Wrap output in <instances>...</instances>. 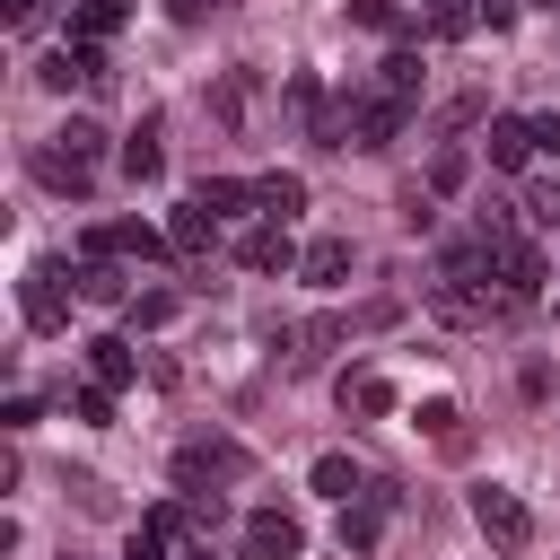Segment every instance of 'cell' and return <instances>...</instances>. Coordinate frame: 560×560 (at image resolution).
Listing matches in <instances>:
<instances>
[{
    "label": "cell",
    "instance_id": "8fae6325",
    "mask_svg": "<svg viewBox=\"0 0 560 560\" xmlns=\"http://www.w3.org/2000/svg\"><path fill=\"white\" fill-rule=\"evenodd\" d=\"M166 245H175V254H210V245H219V210H201V201H184V210L166 219Z\"/></svg>",
    "mask_w": 560,
    "mask_h": 560
},
{
    "label": "cell",
    "instance_id": "8992f818",
    "mask_svg": "<svg viewBox=\"0 0 560 560\" xmlns=\"http://www.w3.org/2000/svg\"><path fill=\"white\" fill-rule=\"evenodd\" d=\"M298 542H306V534H298L289 508H254V516H245V560H298Z\"/></svg>",
    "mask_w": 560,
    "mask_h": 560
},
{
    "label": "cell",
    "instance_id": "603a6c76",
    "mask_svg": "<svg viewBox=\"0 0 560 560\" xmlns=\"http://www.w3.org/2000/svg\"><path fill=\"white\" fill-rule=\"evenodd\" d=\"M376 88L411 105V88H420V52H385V70H376Z\"/></svg>",
    "mask_w": 560,
    "mask_h": 560
},
{
    "label": "cell",
    "instance_id": "ba28073f",
    "mask_svg": "<svg viewBox=\"0 0 560 560\" xmlns=\"http://www.w3.org/2000/svg\"><path fill=\"white\" fill-rule=\"evenodd\" d=\"M70 289H79L88 306H131V280L114 271V254H88V262L70 271Z\"/></svg>",
    "mask_w": 560,
    "mask_h": 560
},
{
    "label": "cell",
    "instance_id": "e0dca14e",
    "mask_svg": "<svg viewBox=\"0 0 560 560\" xmlns=\"http://www.w3.org/2000/svg\"><path fill=\"white\" fill-rule=\"evenodd\" d=\"M35 175H44L52 192H88V175H96V166H79L70 149H35Z\"/></svg>",
    "mask_w": 560,
    "mask_h": 560
},
{
    "label": "cell",
    "instance_id": "4316f807",
    "mask_svg": "<svg viewBox=\"0 0 560 560\" xmlns=\"http://www.w3.org/2000/svg\"><path fill=\"white\" fill-rule=\"evenodd\" d=\"M472 9H481V26H490V35H508V26H516V9H525V0H472Z\"/></svg>",
    "mask_w": 560,
    "mask_h": 560
},
{
    "label": "cell",
    "instance_id": "44dd1931",
    "mask_svg": "<svg viewBox=\"0 0 560 560\" xmlns=\"http://www.w3.org/2000/svg\"><path fill=\"white\" fill-rule=\"evenodd\" d=\"M192 201L228 219V210H245V201H254V184H236V175H201V192H192Z\"/></svg>",
    "mask_w": 560,
    "mask_h": 560
},
{
    "label": "cell",
    "instance_id": "ac0fdd59",
    "mask_svg": "<svg viewBox=\"0 0 560 560\" xmlns=\"http://www.w3.org/2000/svg\"><path fill=\"white\" fill-rule=\"evenodd\" d=\"M411 420H420V429H429V438H438V446H455V455H464V411H455V402H446V394H429V402H420V411H411Z\"/></svg>",
    "mask_w": 560,
    "mask_h": 560
},
{
    "label": "cell",
    "instance_id": "277c9868",
    "mask_svg": "<svg viewBox=\"0 0 560 560\" xmlns=\"http://www.w3.org/2000/svg\"><path fill=\"white\" fill-rule=\"evenodd\" d=\"M534 289H542V254L525 236H499V315H516Z\"/></svg>",
    "mask_w": 560,
    "mask_h": 560
},
{
    "label": "cell",
    "instance_id": "7402d4cb",
    "mask_svg": "<svg viewBox=\"0 0 560 560\" xmlns=\"http://www.w3.org/2000/svg\"><path fill=\"white\" fill-rule=\"evenodd\" d=\"M122 315H131V332H158V324H175V289H140Z\"/></svg>",
    "mask_w": 560,
    "mask_h": 560
},
{
    "label": "cell",
    "instance_id": "7c38bea8",
    "mask_svg": "<svg viewBox=\"0 0 560 560\" xmlns=\"http://www.w3.org/2000/svg\"><path fill=\"white\" fill-rule=\"evenodd\" d=\"M88 368H96V385H105V394H122L140 359H131V341H122V332H96V341H88Z\"/></svg>",
    "mask_w": 560,
    "mask_h": 560
},
{
    "label": "cell",
    "instance_id": "9c48e42d",
    "mask_svg": "<svg viewBox=\"0 0 560 560\" xmlns=\"http://www.w3.org/2000/svg\"><path fill=\"white\" fill-rule=\"evenodd\" d=\"M481 149H490V166H525L534 158V122H516V114H490V131H481Z\"/></svg>",
    "mask_w": 560,
    "mask_h": 560
},
{
    "label": "cell",
    "instance_id": "9a60e30c",
    "mask_svg": "<svg viewBox=\"0 0 560 560\" xmlns=\"http://www.w3.org/2000/svg\"><path fill=\"white\" fill-rule=\"evenodd\" d=\"M122 18H131V0H70V35L79 44H105Z\"/></svg>",
    "mask_w": 560,
    "mask_h": 560
},
{
    "label": "cell",
    "instance_id": "d4e9b609",
    "mask_svg": "<svg viewBox=\"0 0 560 560\" xmlns=\"http://www.w3.org/2000/svg\"><path fill=\"white\" fill-rule=\"evenodd\" d=\"M350 18L376 26V35H402V9H394V0H350Z\"/></svg>",
    "mask_w": 560,
    "mask_h": 560
},
{
    "label": "cell",
    "instance_id": "1f68e13d",
    "mask_svg": "<svg viewBox=\"0 0 560 560\" xmlns=\"http://www.w3.org/2000/svg\"><path fill=\"white\" fill-rule=\"evenodd\" d=\"M184 560H210V551H184Z\"/></svg>",
    "mask_w": 560,
    "mask_h": 560
},
{
    "label": "cell",
    "instance_id": "d6986e66",
    "mask_svg": "<svg viewBox=\"0 0 560 560\" xmlns=\"http://www.w3.org/2000/svg\"><path fill=\"white\" fill-rule=\"evenodd\" d=\"M114 254H131V262H158V254H166V236H158L149 219H114Z\"/></svg>",
    "mask_w": 560,
    "mask_h": 560
},
{
    "label": "cell",
    "instance_id": "d6a6232c",
    "mask_svg": "<svg viewBox=\"0 0 560 560\" xmlns=\"http://www.w3.org/2000/svg\"><path fill=\"white\" fill-rule=\"evenodd\" d=\"M542 9H560V0H542Z\"/></svg>",
    "mask_w": 560,
    "mask_h": 560
},
{
    "label": "cell",
    "instance_id": "52a82bcc",
    "mask_svg": "<svg viewBox=\"0 0 560 560\" xmlns=\"http://www.w3.org/2000/svg\"><path fill=\"white\" fill-rule=\"evenodd\" d=\"M236 262H245V271H289V262H306V254L289 245V228H280V219H262V228L236 245Z\"/></svg>",
    "mask_w": 560,
    "mask_h": 560
},
{
    "label": "cell",
    "instance_id": "3957f363",
    "mask_svg": "<svg viewBox=\"0 0 560 560\" xmlns=\"http://www.w3.org/2000/svg\"><path fill=\"white\" fill-rule=\"evenodd\" d=\"M18 315H26V332H61V324H70V289H61L52 262H35V271L18 280Z\"/></svg>",
    "mask_w": 560,
    "mask_h": 560
},
{
    "label": "cell",
    "instance_id": "5bb4252c",
    "mask_svg": "<svg viewBox=\"0 0 560 560\" xmlns=\"http://www.w3.org/2000/svg\"><path fill=\"white\" fill-rule=\"evenodd\" d=\"M298 271H306V280H315V289H341V280H350V236H315V245H306V262H298Z\"/></svg>",
    "mask_w": 560,
    "mask_h": 560
},
{
    "label": "cell",
    "instance_id": "6da1fadb",
    "mask_svg": "<svg viewBox=\"0 0 560 560\" xmlns=\"http://www.w3.org/2000/svg\"><path fill=\"white\" fill-rule=\"evenodd\" d=\"M472 525L490 534V551H525V542H534V508H525L516 490H499V481L472 490Z\"/></svg>",
    "mask_w": 560,
    "mask_h": 560
},
{
    "label": "cell",
    "instance_id": "4fadbf2b",
    "mask_svg": "<svg viewBox=\"0 0 560 560\" xmlns=\"http://www.w3.org/2000/svg\"><path fill=\"white\" fill-rule=\"evenodd\" d=\"M254 210H262V219H280V228H289V219H298V210H306V175H262V184H254Z\"/></svg>",
    "mask_w": 560,
    "mask_h": 560
},
{
    "label": "cell",
    "instance_id": "30bf717a",
    "mask_svg": "<svg viewBox=\"0 0 560 560\" xmlns=\"http://www.w3.org/2000/svg\"><path fill=\"white\" fill-rule=\"evenodd\" d=\"M122 175H131V184H158V175H166V149H158V114H140V131L122 140Z\"/></svg>",
    "mask_w": 560,
    "mask_h": 560
},
{
    "label": "cell",
    "instance_id": "f1b7e54d",
    "mask_svg": "<svg viewBox=\"0 0 560 560\" xmlns=\"http://www.w3.org/2000/svg\"><path fill=\"white\" fill-rule=\"evenodd\" d=\"M201 9H210V0H166V18H175V26H201Z\"/></svg>",
    "mask_w": 560,
    "mask_h": 560
},
{
    "label": "cell",
    "instance_id": "4dcf8cb0",
    "mask_svg": "<svg viewBox=\"0 0 560 560\" xmlns=\"http://www.w3.org/2000/svg\"><path fill=\"white\" fill-rule=\"evenodd\" d=\"M429 9H438V18H446V9H464V0H429Z\"/></svg>",
    "mask_w": 560,
    "mask_h": 560
},
{
    "label": "cell",
    "instance_id": "2e32d148",
    "mask_svg": "<svg viewBox=\"0 0 560 560\" xmlns=\"http://www.w3.org/2000/svg\"><path fill=\"white\" fill-rule=\"evenodd\" d=\"M306 481H315L324 499H341V508H350V499H368V481H359V464H350V455H315V472H306Z\"/></svg>",
    "mask_w": 560,
    "mask_h": 560
},
{
    "label": "cell",
    "instance_id": "ffe728a7",
    "mask_svg": "<svg viewBox=\"0 0 560 560\" xmlns=\"http://www.w3.org/2000/svg\"><path fill=\"white\" fill-rule=\"evenodd\" d=\"M341 402L368 411V420H385V411H394V385H385V376H341Z\"/></svg>",
    "mask_w": 560,
    "mask_h": 560
},
{
    "label": "cell",
    "instance_id": "83f0119b",
    "mask_svg": "<svg viewBox=\"0 0 560 560\" xmlns=\"http://www.w3.org/2000/svg\"><path fill=\"white\" fill-rule=\"evenodd\" d=\"M534 149H560V114H534Z\"/></svg>",
    "mask_w": 560,
    "mask_h": 560
},
{
    "label": "cell",
    "instance_id": "5b68a950",
    "mask_svg": "<svg viewBox=\"0 0 560 560\" xmlns=\"http://www.w3.org/2000/svg\"><path fill=\"white\" fill-rule=\"evenodd\" d=\"M402 490L394 481H368V499H350L341 508V551H376V534H385V508H394Z\"/></svg>",
    "mask_w": 560,
    "mask_h": 560
},
{
    "label": "cell",
    "instance_id": "f546056e",
    "mask_svg": "<svg viewBox=\"0 0 560 560\" xmlns=\"http://www.w3.org/2000/svg\"><path fill=\"white\" fill-rule=\"evenodd\" d=\"M0 18L9 26H35V0H0Z\"/></svg>",
    "mask_w": 560,
    "mask_h": 560
},
{
    "label": "cell",
    "instance_id": "484cf974",
    "mask_svg": "<svg viewBox=\"0 0 560 560\" xmlns=\"http://www.w3.org/2000/svg\"><path fill=\"white\" fill-rule=\"evenodd\" d=\"M70 411H79L88 429H105V420H114V394H105V385H88V394H70Z\"/></svg>",
    "mask_w": 560,
    "mask_h": 560
},
{
    "label": "cell",
    "instance_id": "7a4b0ae2",
    "mask_svg": "<svg viewBox=\"0 0 560 560\" xmlns=\"http://www.w3.org/2000/svg\"><path fill=\"white\" fill-rule=\"evenodd\" d=\"M254 455L236 446V438H192V446H175V481L184 490H210V481H236Z\"/></svg>",
    "mask_w": 560,
    "mask_h": 560
},
{
    "label": "cell",
    "instance_id": "cb8c5ba5",
    "mask_svg": "<svg viewBox=\"0 0 560 560\" xmlns=\"http://www.w3.org/2000/svg\"><path fill=\"white\" fill-rule=\"evenodd\" d=\"M464 175H472V158H464V149H438V158H429V192H438V201H446V192H464Z\"/></svg>",
    "mask_w": 560,
    "mask_h": 560
}]
</instances>
